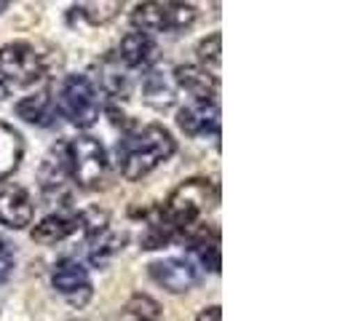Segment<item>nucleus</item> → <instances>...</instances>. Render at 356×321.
I'll return each mask as SVG.
<instances>
[{"label": "nucleus", "instance_id": "1", "mask_svg": "<svg viewBox=\"0 0 356 321\" xmlns=\"http://www.w3.org/2000/svg\"><path fill=\"white\" fill-rule=\"evenodd\" d=\"M175 137L159 124L137 129L118 145V166L129 182H140L175 156Z\"/></svg>", "mask_w": 356, "mask_h": 321}, {"label": "nucleus", "instance_id": "2", "mask_svg": "<svg viewBox=\"0 0 356 321\" xmlns=\"http://www.w3.org/2000/svg\"><path fill=\"white\" fill-rule=\"evenodd\" d=\"M217 188L214 182L204 177H193L179 182L169 193L166 206H163V220L175 228L177 236H185L201 225V220L217 206Z\"/></svg>", "mask_w": 356, "mask_h": 321}, {"label": "nucleus", "instance_id": "3", "mask_svg": "<svg viewBox=\"0 0 356 321\" xmlns=\"http://www.w3.org/2000/svg\"><path fill=\"white\" fill-rule=\"evenodd\" d=\"M131 27L145 35L150 33H179L193 27L196 22V8L182 3V0H145L131 11Z\"/></svg>", "mask_w": 356, "mask_h": 321}, {"label": "nucleus", "instance_id": "4", "mask_svg": "<svg viewBox=\"0 0 356 321\" xmlns=\"http://www.w3.org/2000/svg\"><path fill=\"white\" fill-rule=\"evenodd\" d=\"M65 163H67V174L86 190L99 188L107 174L105 147L97 137L89 134H81L65 145Z\"/></svg>", "mask_w": 356, "mask_h": 321}, {"label": "nucleus", "instance_id": "5", "mask_svg": "<svg viewBox=\"0 0 356 321\" xmlns=\"http://www.w3.org/2000/svg\"><path fill=\"white\" fill-rule=\"evenodd\" d=\"M56 110L78 129H89L97 124L99 118V97L97 89L86 75H67L62 81V89H59V99H56Z\"/></svg>", "mask_w": 356, "mask_h": 321}, {"label": "nucleus", "instance_id": "6", "mask_svg": "<svg viewBox=\"0 0 356 321\" xmlns=\"http://www.w3.org/2000/svg\"><path fill=\"white\" fill-rule=\"evenodd\" d=\"M0 75L14 86H33L46 75L43 54L24 40L6 43L0 49Z\"/></svg>", "mask_w": 356, "mask_h": 321}, {"label": "nucleus", "instance_id": "7", "mask_svg": "<svg viewBox=\"0 0 356 321\" xmlns=\"http://www.w3.org/2000/svg\"><path fill=\"white\" fill-rule=\"evenodd\" d=\"M51 286L75 308H83L91 300V281L89 270L78 260H62L56 263L51 273Z\"/></svg>", "mask_w": 356, "mask_h": 321}, {"label": "nucleus", "instance_id": "8", "mask_svg": "<svg viewBox=\"0 0 356 321\" xmlns=\"http://www.w3.org/2000/svg\"><path fill=\"white\" fill-rule=\"evenodd\" d=\"M150 279L159 286H163L172 295L191 292L198 284V270L191 260H179V257H166L150 263Z\"/></svg>", "mask_w": 356, "mask_h": 321}, {"label": "nucleus", "instance_id": "9", "mask_svg": "<svg viewBox=\"0 0 356 321\" xmlns=\"http://www.w3.org/2000/svg\"><path fill=\"white\" fill-rule=\"evenodd\" d=\"M177 126L188 137L220 134V107L217 102H193L177 113Z\"/></svg>", "mask_w": 356, "mask_h": 321}, {"label": "nucleus", "instance_id": "10", "mask_svg": "<svg viewBox=\"0 0 356 321\" xmlns=\"http://www.w3.org/2000/svg\"><path fill=\"white\" fill-rule=\"evenodd\" d=\"M33 198L27 196V190L22 188H6L0 190V225L11 228V231H24L33 222Z\"/></svg>", "mask_w": 356, "mask_h": 321}, {"label": "nucleus", "instance_id": "11", "mask_svg": "<svg viewBox=\"0 0 356 321\" xmlns=\"http://www.w3.org/2000/svg\"><path fill=\"white\" fill-rule=\"evenodd\" d=\"M175 86H179L182 91H188L193 97V102H217V86H220V78L209 75L201 67L193 65H179L175 67L172 75Z\"/></svg>", "mask_w": 356, "mask_h": 321}, {"label": "nucleus", "instance_id": "12", "mask_svg": "<svg viewBox=\"0 0 356 321\" xmlns=\"http://www.w3.org/2000/svg\"><path fill=\"white\" fill-rule=\"evenodd\" d=\"M75 231H81V217L78 214H49L38 222L35 228L30 231L33 241L35 244H43V247H51V244H59L65 238H70Z\"/></svg>", "mask_w": 356, "mask_h": 321}, {"label": "nucleus", "instance_id": "13", "mask_svg": "<svg viewBox=\"0 0 356 321\" xmlns=\"http://www.w3.org/2000/svg\"><path fill=\"white\" fill-rule=\"evenodd\" d=\"M188 244H191V254L196 257L201 265L212 273H220V236L217 231L207 228L204 222L193 228L191 233H185Z\"/></svg>", "mask_w": 356, "mask_h": 321}, {"label": "nucleus", "instance_id": "14", "mask_svg": "<svg viewBox=\"0 0 356 321\" xmlns=\"http://www.w3.org/2000/svg\"><path fill=\"white\" fill-rule=\"evenodd\" d=\"M153 59H156V43L150 40V35L134 30L121 38L118 62H124L126 67H147Z\"/></svg>", "mask_w": 356, "mask_h": 321}, {"label": "nucleus", "instance_id": "15", "mask_svg": "<svg viewBox=\"0 0 356 321\" xmlns=\"http://www.w3.org/2000/svg\"><path fill=\"white\" fill-rule=\"evenodd\" d=\"M17 115L27 124L35 126H49L56 115V105H54V97L49 89L38 91V94H30L24 97L22 102H17Z\"/></svg>", "mask_w": 356, "mask_h": 321}, {"label": "nucleus", "instance_id": "16", "mask_svg": "<svg viewBox=\"0 0 356 321\" xmlns=\"http://www.w3.org/2000/svg\"><path fill=\"white\" fill-rule=\"evenodd\" d=\"M22 156H24L22 134L14 126L0 121V182L17 172L19 163H22Z\"/></svg>", "mask_w": 356, "mask_h": 321}, {"label": "nucleus", "instance_id": "17", "mask_svg": "<svg viewBox=\"0 0 356 321\" xmlns=\"http://www.w3.org/2000/svg\"><path fill=\"white\" fill-rule=\"evenodd\" d=\"M143 97L145 102L156 110H163V107L175 105V81L163 78V72L153 70L145 75L143 83Z\"/></svg>", "mask_w": 356, "mask_h": 321}, {"label": "nucleus", "instance_id": "18", "mask_svg": "<svg viewBox=\"0 0 356 321\" xmlns=\"http://www.w3.org/2000/svg\"><path fill=\"white\" fill-rule=\"evenodd\" d=\"M124 0H78V11L89 24H110L121 14Z\"/></svg>", "mask_w": 356, "mask_h": 321}, {"label": "nucleus", "instance_id": "19", "mask_svg": "<svg viewBox=\"0 0 356 321\" xmlns=\"http://www.w3.org/2000/svg\"><path fill=\"white\" fill-rule=\"evenodd\" d=\"M97 241H94V247H91L89 252V260H91V265H99V268H105L118 252L124 249V236L121 233H107L102 231L99 236H94Z\"/></svg>", "mask_w": 356, "mask_h": 321}, {"label": "nucleus", "instance_id": "20", "mask_svg": "<svg viewBox=\"0 0 356 321\" xmlns=\"http://www.w3.org/2000/svg\"><path fill=\"white\" fill-rule=\"evenodd\" d=\"M220 43H222L220 33H212V35L204 38V40L196 46L198 67H201V70H207L209 75H214V78H220V54H222Z\"/></svg>", "mask_w": 356, "mask_h": 321}, {"label": "nucleus", "instance_id": "21", "mask_svg": "<svg viewBox=\"0 0 356 321\" xmlns=\"http://www.w3.org/2000/svg\"><path fill=\"white\" fill-rule=\"evenodd\" d=\"M126 311H131V313H137V316H143L145 321H159L161 319V305L150 297V295H134L129 305H126Z\"/></svg>", "mask_w": 356, "mask_h": 321}, {"label": "nucleus", "instance_id": "22", "mask_svg": "<svg viewBox=\"0 0 356 321\" xmlns=\"http://www.w3.org/2000/svg\"><path fill=\"white\" fill-rule=\"evenodd\" d=\"M78 217H81V231H86L89 238L107 231V212H102V209H86V212H81Z\"/></svg>", "mask_w": 356, "mask_h": 321}, {"label": "nucleus", "instance_id": "23", "mask_svg": "<svg viewBox=\"0 0 356 321\" xmlns=\"http://www.w3.org/2000/svg\"><path fill=\"white\" fill-rule=\"evenodd\" d=\"M11 270H14V249L6 238H0V281H6Z\"/></svg>", "mask_w": 356, "mask_h": 321}, {"label": "nucleus", "instance_id": "24", "mask_svg": "<svg viewBox=\"0 0 356 321\" xmlns=\"http://www.w3.org/2000/svg\"><path fill=\"white\" fill-rule=\"evenodd\" d=\"M196 321H222L220 305H209V308H204V311L196 316Z\"/></svg>", "mask_w": 356, "mask_h": 321}, {"label": "nucleus", "instance_id": "25", "mask_svg": "<svg viewBox=\"0 0 356 321\" xmlns=\"http://www.w3.org/2000/svg\"><path fill=\"white\" fill-rule=\"evenodd\" d=\"M8 91H11V83H8V81H6L3 75H0V102H3L6 97H8Z\"/></svg>", "mask_w": 356, "mask_h": 321}, {"label": "nucleus", "instance_id": "26", "mask_svg": "<svg viewBox=\"0 0 356 321\" xmlns=\"http://www.w3.org/2000/svg\"><path fill=\"white\" fill-rule=\"evenodd\" d=\"M118 321H145V319H143V316H137V313H131V311H126Z\"/></svg>", "mask_w": 356, "mask_h": 321}, {"label": "nucleus", "instance_id": "27", "mask_svg": "<svg viewBox=\"0 0 356 321\" xmlns=\"http://www.w3.org/2000/svg\"><path fill=\"white\" fill-rule=\"evenodd\" d=\"M8 3H11V0H0V14L6 11V6H8Z\"/></svg>", "mask_w": 356, "mask_h": 321}]
</instances>
